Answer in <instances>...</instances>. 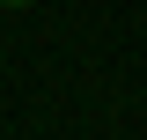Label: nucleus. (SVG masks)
Listing matches in <instances>:
<instances>
[{"instance_id":"nucleus-1","label":"nucleus","mask_w":147,"mask_h":140,"mask_svg":"<svg viewBox=\"0 0 147 140\" xmlns=\"http://www.w3.org/2000/svg\"><path fill=\"white\" fill-rule=\"evenodd\" d=\"M0 7H37V0H0Z\"/></svg>"}]
</instances>
